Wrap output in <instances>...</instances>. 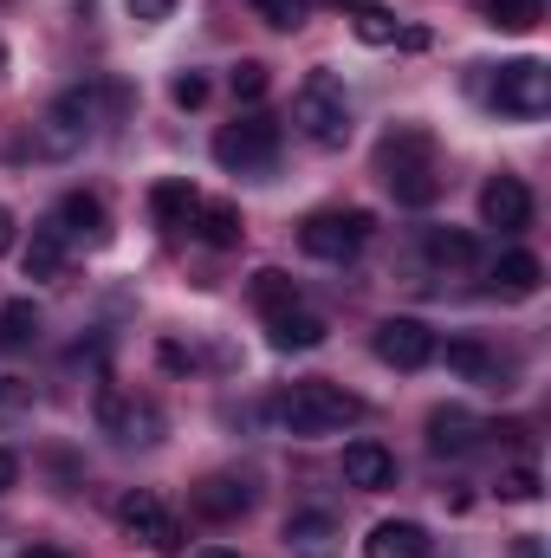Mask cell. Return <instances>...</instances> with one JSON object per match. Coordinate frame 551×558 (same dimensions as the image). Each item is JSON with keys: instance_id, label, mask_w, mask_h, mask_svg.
Masks as SVG:
<instances>
[{"instance_id": "6da1fadb", "label": "cell", "mask_w": 551, "mask_h": 558, "mask_svg": "<svg viewBox=\"0 0 551 558\" xmlns=\"http://www.w3.org/2000/svg\"><path fill=\"white\" fill-rule=\"evenodd\" d=\"M377 175L396 195V208H428L441 195V162H434V137L421 124H396L377 143Z\"/></svg>"}, {"instance_id": "7a4b0ae2", "label": "cell", "mask_w": 551, "mask_h": 558, "mask_svg": "<svg viewBox=\"0 0 551 558\" xmlns=\"http://www.w3.org/2000/svg\"><path fill=\"white\" fill-rule=\"evenodd\" d=\"M267 416L292 435H338L351 422H364V397H351L344 384H325V377H305L292 390H279L267 403Z\"/></svg>"}, {"instance_id": "3957f363", "label": "cell", "mask_w": 551, "mask_h": 558, "mask_svg": "<svg viewBox=\"0 0 551 558\" xmlns=\"http://www.w3.org/2000/svg\"><path fill=\"white\" fill-rule=\"evenodd\" d=\"M292 124L318 149H344L351 143V98L338 72H305V85L292 92Z\"/></svg>"}, {"instance_id": "277c9868", "label": "cell", "mask_w": 551, "mask_h": 558, "mask_svg": "<svg viewBox=\"0 0 551 558\" xmlns=\"http://www.w3.org/2000/svg\"><path fill=\"white\" fill-rule=\"evenodd\" d=\"M215 162H221L228 175H267L279 162V118L247 111V118L221 124V131H215Z\"/></svg>"}, {"instance_id": "5b68a950", "label": "cell", "mask_w": 551, "mask_h": 558, "mask_svg": "<svg viewBox=\"0 0 551 558\" xmlns=\"http://www.w3.org/2000/svg\"><path fill=\"white\" fill-rule=\"evenodd\" d=\"M370 234H377V215L370 208H318V215L298 221V247L311 260H351Z\"/></svg>"}, {"instance_id": "8992f818", "label": "cell", "mask_w": 551, "mask_h": 558, "mask_svg": "<svg viewBox=\"0 0 551 558\" xmlns=\"http://www.w3.org/2000/svg\"><path fill=\"white\" fill-rule=\"evenodd\" d=\"M493 111H506V118H546L551 111V65L546 59H513V65H500L493 72Z\"/></svg>"}, {"instance_id": "52a82bcc", "label": "cell", "mask_w": 551, "mask_h": 558, "mask_svg": "<svg viewBox=\"0 0 551 558\" xmlns=\"http://www.w3.org/2000/svg\"><path fill=\"white\" fill-rule=\"evenodd\" d=\"M91 92L85 85H72V92H59L52 105H46V118H39V149L46 156H78L85 137H91Z\"/></svg>"}, {"instance_id": "ba28073f", "label": "cell", "mask_w": 551, "mask_h": 558, "mask_svg": "<svg viewBox=\"0 0 551 558\" xmlns=\"http://www.w3.org/2000/svg\"><path fill=\"white\" fill-rule=\"evenodd\" d=\"M111 513H118V526H124L131 539H143L149 553H175V546H182V520H175V513H169L149 487L118 494V507H111Z\"/></svg>"}, {"instance_id": "9c48e42d", "label": "cell", "mask_w": 551, "mask_h": 558, "mask_svg": "<svg viewBox=\"0 0 551 558\" xmlns=\"http://www.w3.org/2000/svg\"><path fill=\"white\" fill-rule=\"evenodd\" d=\"M98 428L124 448L137 441H162V410L149 397H131V390H98Z\"/></svg>"}, {"instance_id": "30bf717a", "label": "cell", "mask_w": 551, "mask_h": 558, "mask_svg": "<svg viewBox=\"0 0 551 558\" xmlns=\"http://www.w3.org/2000/svg\"><path fill=\"white\" fill-rule=\"evenodd\" d=\"M370 351H377L390 371H421V364L441 357V344H434V331H428L421 318H383V325L370 331Z\"/></svg>"}, {"instance_id": "8fae6325", "label": "cell", "mask_w": 551, "mask_h": 558, "mask_svg": "<svg viewBox=\"0 0 551 558\" xmlns=\"http://www.w3.org/2000/svg\"><path fill=\"white\" fill-rule=\"evenodd\" d=\"M65 247L72 241H85V247H105L111 241V215H105V202L98 195H85V189H72V195H59V208H52V221H46Z\"/></svg>"}, {"instance_id": "7c38bea8", "label": "cell", "mask_w": 551, "mask_h": 558, "mask_svg": "<svg viewBox=\"0 0 551 558\" xmlns=\"http://www.w3.org/2000/svg\"><path fill=\"white\" fill-rule=\"evenodd\" d=\"M421 435H428V454L454 461V454H474V448H480L487 422L474 416V410H461V403H441V410H428V422H421Z\"/></svg>"}, {"instance_id": "4fadbf2b", "label": "cell", "mask_w": 551, "mask_h": 558, "mask_svg": "<svg viewBox=\"0 0 551 558\" xmlns=\"http://www.w3.org/2000/svg\"><path fill=\"white\" fill-rule=\"evenodd\" d=\"M480 221L500 228V234H526V228H532V189H526L519 175H493V182L480 189Z\"/></svg>"}, {"instance_id": "5bb4252c", "label": "cell", "mask_w": 551, "mask_h": 558, "mask_svg": "<svg viewBox=\"0 0 551 558\" xmlns=\"http://www.w3.org/2000/svg\"><path fill=\"white\" fill-rule=\"evenodd\" d=\"M195 215H201V195H195V182H188V175H169V182H156V189H149V221H156L162 234L195 228Z\"/></svg>"}, {"instance_id": "9a60e30c", "label": "cell", "mask_w": 551, "mask_h": 558, "mask_svg": "<svg viewBox=\"0 0 551 558\" xmlns=\"http://www.w3.org/2000/svg\"><path fill=\"white\" fill-rule=\"evenodd\" d=\"M344 481H351V487H364V494L396 487V454H390L383 441L357 435V441H344Z\"/></svg>"}, {"instance_id": "2e32d148", "label": "cell", "mask_w": 551, "mask_h": 558, "mask_svg": "<svg viewBox=\"0 0 551 558\" xmlns=\"http://www.w3.org/2000/svg\"><path fill=\"white\" fill-rule=\"evenodd\" d=\"M364 558H434V539L421 520H377L364 539Z\"/></svg>"}, {"instance_id": "e0dca14e", "label": "cell", "mask_w": 551, "mask_h": 558, "mask_svg": "<svg viewBox=\"0 0 551 558\" xmlns=\"http://www.w3.org/2000/svg\"><path fill=\"white\" fill-rule=\"evenodd\" d=\"M285 546H292V558H338L344 526L311 507V513H292V520H285Z\"/></svg>"}, {"instance_id": "ac0fdd59", "label": "cell", "mask_w": 551, "mask_h": 558, "mask_svg": "<svg viewBox=\"0 0 551 558\" xmlns=\"http://www.w3.org/2000/svg\"><path fill=\"white\" fill-rule=\"evenodd\" d=\"M188 500H195V513H201V520H241V513L254 507V487H247L241 474H208Z\"/></svg>"}, {"instance_id": "d6986e66", "label": "cell", "mask_w": 551, "mask_h": 558, "mask_svg": "<svg viewBox=\"0 0 551 558\" xmlns=\"http://www.w3.org/2000/svg\"><path fill=\"white\" fill-rule=\"evenodd\" d=\"M267 338H273V351H318V344L331 338V325H325L318 312L292 305V312H279V318H267Z\"/></svg>"}, {"instance_id": "ffe728a7", "label": "cell", "mask_w": 551, "mask_h": 558, "mask_svg": "<svg viewBox=\"0 0 551 558\" xmlns=\"http://www.w3.org/2000/svg\"><path fill=\"white\" fill-rule=\"evenodd\" d=\"M546 286V260L539 254H506L500 267H493V292L500 299H532Z\"/></svg>"}, {"instance_id": "44dd1931", "label": "cell", "mask_w": 551, "mask_h": 558, "mask_svg": "<svg viewBox=\"0 0 551 558\" xmlns=\"http://www.w3.org/2000/svg\"><path fill=\"white\" fill-rule=\"evenodd\" d=\"M421 254H428L434 267H474V260H480V241H474L467 228H428V234H421Z\"/></svg>"}, {"instance_id": "7402d4cb", "label": "cell", "mask_w": 551, "mask_h": 558, "mask_svg": "<svg viewBox=\"0 0 551 558\" xmlns=\"http://www.w3.org/2000/svg\"><path fill=\"white\" fill-rule=\"evenodd\" d=\"M195 228H201V241L208 247H241V234H247V221H241V208L234 202H201V215H195Z\"/></svg>"}, {"instance_id": "603a6c76", "label": "cell", "mask_w": 551, "mask_h": 558, "mask_svg": "<svg viewBox=\"0 0 551 558\" xmlns=\"http://www.w3.org/2000/svg\"><path fill=\"white\" fill-rule=\"evenodd\" d=\"M20 267H26V279H59L65 274V241L52 234V228H33V241H26V254H20Z\"/></svg>"}, {"instance_id": "cb8c5ba5", "label": "cell", "mask_w": 551, "mask_h": 558, "mask_svg": "<svg viewBox=\"0 0 551 558\" xmlns=\"http://www.w3.org/2000/svg\"><path fill=\"white\" fill-rule=\"evenodd\" d=\"M448 371L467 377V384H500V357L487 344H474V338H454L448 344Z\"/></svg>"}, {"instance_id": "d4e9b609", "label": "cell", "mask_w": 551, "mask_h": 558, "mask_svg": "<svg viewBox=\"0 0 551 558\" xmlns=\"http://www.w3.org/2000/svg\"><path fill=\"white\" fill-rule=\"evenodd\" d=\"M39 338V305L33 299H7L0 305V351H26Z\"/></svg>"}, {"instance_id": "484cf974", "label": "cell", "mask_w": 551, "mask_h": 558, "mask_svg": "<svg viewBox=\"0 0 551 558\" xmlns=\"http://www.w3.org/2000/svg\"><path fill=\"white\" fill-rule=\"evenodd\" d=\"M480 13H487V26H500V33H532V26L546 20V0H480Z\"/></svg>"}, {"instance_id": "4316f807", "label": "cell", "mask_w": 551, "mask_h": 558, "mask_svg": "<svg viewBox=\"0 0 551 558\" xmlns=\"http://www.w3.org/2000/svg\"><path fill=\"white\" fill-rule=\"evenodd\" d=\"M254 305H260L267 318L292 312V305H298V279L279 274V267H260V274H254Z\"/></svg>"}, {"instance_id": "83f0119b", "label": "cell", "mask_w": 551, "mask_h": 558, "mask_svg": "<svg viewBox=\"0 0 551 558\" xmlns=\"http://www.w3.org/2000/svg\"><path fill=\"white\" fill-rule=\"evenodd\" d=\"M228 92H234V105H260V98L273 92V65H260V59H241V65L228 72Z\"/></svg>"}, {"instance_id": "f1b7e54d", "label": "cell", "mask_w": 551, "mask_h": 558, "mask_svg": "<svg viewBox=\"0 0 551 558\" xmlns=\"http://www.w3.org/2000/svg\"><path fill=\"white\" fill-rule=\"evenodd\" d=\"M351 33H357L364 46H396V33H403V26H396V13H390V7H377V0H370V7H357Z\"/></svg>"}, {"instance_id": "f546056e", "label": "cell", "mask_w": 551, "mask_h": 558, "mask_svg": "<svg viewBox=\"0 0 551 558\" xmlns=\"http://www.w3.org/2000/svg\"><path fill=\"white\" fill-rule=\"evenodd\" d=\"M267 26H279V33H298L305 26V13H311V0H247Z\"/></svg>"}, {"instance_id": "4dcf8cb0", "label": "cell", "mask_w": 551, "mask_h": 558, "mask_svg": "<svg viewBox=\"0 0 551 558\" xmlns=\"http://www.w3.org/2000/svg\"><path fill=\"white\" fill-rule=\"evenodd\" d=\"M169 98H175L182 111H201V105H208V78H201V72H175V78H169Z\"/></svg>"}, {"instance_id": "1f68e13d", "label": "cell", "mask_w": 551, "mask_h": 558, "mask_svg": "<svg viewBox=\"0 0 551 558\" xmlns=\"http://www.w3.org/2000/svg\"><path fill=\"white\" fill-rule=\"evenodd\" d=\"M500 494H506V500H539V468H513V474L500 481Z\"/></svg>"}, {"instance_id": "d6a6232c", "label": "cell", "mask_w": 551, "mask_h": 558, "mask_svg": "<svg viewBox=\"0 0 551 558\" xmlns=\"http://www.w3.org/2000/svg\"><path fill=\"white\" fill-rule=\"evenodd\" d=\"M26 403H33V384L7 377V384H0V416H13V410H26Z\"/></svg>"}, {"instance_id": "836d02e7", "label": "cell", "mask_w": 551, "mask_h": 558, "mask_svg": "<svg viewBox=\"0 0 551 558\" xmlns=\"http://www.w3.org/2000/svg\"><path fill=\"white\" fill-rule=\"evenodd\" d=\"M169 13H175V0H131V20H143V26H156Z\"/></svg>"}, {"instance_id": "e575fe53", "label": "cell", "mask_w": 551, "mask_h": 558, "mask_svg": "<svg viewBox=\"0 0 551 558\" xmlns=\"http://www.w3.org/2000/svg\"><path fill=\"white\" fill-rule=\"evenodd\" d=\"M162 364H169V371H188V364H195V357H188V351H182V344H175V338H169V344H162Z\"/></svg>"}, {"instance_id": "d590c367", "label": "cell", "mask_w": 551, "mask_h": 558, "mask_svg": "<svg viewBox=\"0 0 551 558\" xmlns=\"http://www.w3.org/2000/svg\"><path fill=\"white\" fill-rule=\"evenodd\" d=\"M13 481H20V461H13V448H0V494H7Z\"/></svg>"}, {"instance_id": "8d00e7d4", "label": "cell", "mask_w": 551, "mask_h": 558, "mask_svg": "<svg viewBox=\"0 0 551 558\" xmlns=\"http://www.w3.org/2000/svg\"><path fill=\"white\" fill-rule=\"evenodd\" d=\"M20 558H72L65 546H20Z\"/></svg>"}, {"instance_id": "74e56055", "label": "cell", "mask_w": 551, "mask_h": 558, "mask_svg": "<svg viewBox=\"0 0 551 558\" xmlns=\"http://www.w3.org/2000/svg\"><path fill=\"white\" fill-rule=\"evenodd\" d=\"M513 558H546V546H539V539H519V546H513Z\"/></svg>"}, {"instance_id": "f35d334b", "label": "cell", "mask_w": 551, "mask_h": 558, "mask_svg": "<svg viewBox=\"0 0 551 558\" xmlns=\"http://www.w3.org/2000/svg\"><path fill=\"white\" fill-rule=\"evenodd\" d=\"M7 247H13V215L0 208V254H7Z\"/></svg>"}, {"instance_id": "ab89813d", "label": "cell", "mask_w": 551, "mask_h": 558, "mask_svg": "<svg viewBox=\"0 0 551 558\" xmlns=\"http://www.w3.org/2000/svg\"><path fill=\"white\" fill-rule=\"evenodd\" d=\"M195 558H241V553H228V546H208V553H195Z\"/></svg>"}, {"instance_id": "60d3db41", "label": "cell", "mask_w": 551, "mask_h": 558, "mask_svg": "<svg viewBox=\"0 0 551 558\" xmlns=\"http://www.w3.org/2000/svg\"><path fill=\"white\" fill-rule=\"evenodd\" d=\"M331 7H351V13H357V7H370V0H331Z\"/></svg>"}, {"instance_id": "b9f144b4", "label": "cell", "mask_w": 551, "mask_h": 558, "mask_svg": "<svg viewBox=\"0 0 551 558\" xmlns=\"http://www.w3.org/2000/svg\"><path fill=\"white\" fill-rule=\"evenodd\" d=\"M0 65H7V46H0Z\"/></svg>"}]
</instances>
